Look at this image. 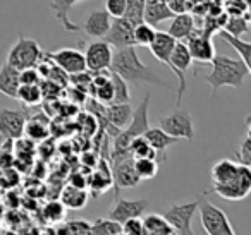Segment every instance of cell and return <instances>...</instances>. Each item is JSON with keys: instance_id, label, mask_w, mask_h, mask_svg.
I'll use <instances>...</instances> for the list:
<instances>
[{"instance_id": "cell-10", "label": "cell", "mask_w": 251, "mask_h": 235, "mask_svg": "<svg viewBox=\"0 0 251 235\" xmlns=\"http://www.w3.org/2000/svg\"><path fill=\"white\" fill-rule=\"evenodd\" d=\"M189 53H191L193 62L210 64V60L215 55V47L212 42V35L203 31L201 28H195L193 33L184 40Z\"/></svg>"}, {"instance_id": "cell-24", "label": "cell", "mask_w": 251, "mask_h": 235, "mask_svg": "<svg viewBox=\"0 0 251 235\" xmlns=\"http://www.w3.org/2000/svg\"><path fill=\"white\" fill-rule=\"evenodd\" d=\"M19 69L9 66L7 62L0 67V93L4 96L14 98L18 94V88H19Z\"/></svg>"}, {"instance_id": "cell-45", "label": "cell", "mask_w": 251, "mask_h": 235, "mask_svg": "<svg viewBox=\"0 0 251 235\" xmlns=\"http://www.w3.org/2000/svg\"><path fill=\"white\" fill-rule=\"evenodd\" d=\"M165 2H167V0H165Z\"/></svg>"}, {"instance_id": "cell-18", "label": "cell", "mask_w": 251, "mask_h": 235, "mask_svg": "<svg viewBox=\"0 0 251 235\" xmlns=\"http://www.w3.org/2000/svg\"><path fill=\"white\" fill-rule=\"evenodd\" d=\"M176 42H177V40L172 38L167 31H157L155 33L153 42L148 45V48H150L151 55H153L158 62L169 66V57H171V52H172V48H174Z\"/></svg>"}, {"instance_id": "cell-5", "label": "cell", "mask_w": 251, "mask_h": 235, "mask_svg": "<svg viewBox=\"0 0 251 235\" xmlns=\"http://www.w3.org/2000/svg\"><path fill=\"white\" fill-rule=\"evenodd\" d=\"M40 60H43V52L40 48L38 42L33 38H26L21 36L14 45L11 47L7 53L5 62L9 66L16 67V69H29V67H36Z\"/></svg>"}, {"instance_id": "cell-16", "label": "cell", "mask_w": 251, "mask_h": 235, "mask_svg": "<svg viewBox=\"0 0 251 235\" xmlns=\"http://www.w3.org/2000/svg\"><path fill=\"white\" fill-rule=\"evenodd\" d=\"M103 114L107 125L121 131L131 122L133 107H131V101H127V103H107L103 107Z\"/></svg>"}, {"instance_id": "cell-13", "label": "cell", "mask_w": 251, "mask_h": 235, "mask_svg": "<svg viewBox=\"0 0 251 235\" xmlns=\"http://www.w3.org/2000/svg\"><path fill=\"white\" fill-rule=\"evenodd\" d=\"M112 55H114V48L108 45L105 40H98V42H91L86 47L84 52V62H86V69L90 72H101V70H108L112 62Z\"/></svg>"}, {"instance_id": "cell-29", "label": "cell", "mask_w": 251, "mask_h": 235, "mask_svg": "<svg viewBox=\"0 0 251 235\" xmlns=\"http://www.w3.org/2000/svg\"><path fill=\"white\" fill-rule=\"evenodd\" d=\"M90 235H122V227L112 218H98L90 223Z\"/></svg>"}, {"instance_id": "cell-43", "label": "cell", "mask_w": 251, "mask_h": 235, "mask_svg": "<svg viewBox=\"0 0 251 235\" xmlns=\"http://www.w3.org/2000/svg\"><path fill=\"white\" fill-rule=\"evenodd\" d=\"M71 186H76V187H83V189H86L88 187V179L84 175H81V173H73L71 175Z\"/></svg>"}, {"instance_id": "cell-14", "label": "cell", "mask_w": 251, "mask_h": 235, "mask_svg": "<svg viewBox=\"0 0 251 235\" xmlns=\"http://www.w3.org/2000/svg\"><path fill=\"white\" fill-rule=\"evenodd\" d=\"M148 204H150L148 199H126V197H121L117 194L115 203L112 204L110 211H108V218L122 223V221L129 220V218L145 214V211L148 210Z\"/></svg>"}, {"instance_id": "cell-31", "label": "cell", "mask_w": 251, "mask_h": 235, "mask_svg": "<svg viewBox=\"0 0 251 235\" xmlns=\"http://www.w3.org/2000/svg\"><path fill=\"white\" fill-rule=\"evenodd\" d=\"M127 151L133 158H157V153L150 146V142L145 139V136H136L131 139Z\"/></svg>"}, {"instance_id": "cell-44", "label": "cell", "mask_w": 251, "mask_h": 235, "mask_svg": "<svg viewBox=\"0 0 251 235\" xmlns=\"http://www.w3.org/2000/svg\"><path fill=\"white\" fill-rule=\"evenodd\" d=\"M2 142H4V138H2V136H0V146H2Z\"/></svg>"}, {"instance_id": "cell-3", "label": "cell", "mask_w": 251, "mask_h": 235, "mask_svg": "<svg viewBox=\"0 0 251 235\" xmlns=\"http://www.w3.org/2000/svg\"><path fill=\"white\" fill-rule=\"evenodd\" d=\"M150 96H151L150 93L145 94L140 107H138L136 110H133L131 122L114 136V148H112V151H127V146H129L131 139L136 138V136H143L145 131L150 127V122H148Z\"/></svg>"}, {"instance_id": "cell-12", "label": "cell", "mask_w": 251, "mask_h": 235, "mask_svg": "<svg viewBox=\"0 0 251 235\" xmlns=\"http://www.w3.org/2000/svg\"><path fill=\"white\" fill-rule=\"evenodd\" d=\"M134 24L131 21L121 16V18H112L110 28H108L107 35L101 40L108 43L112 48H126V47H136L134 45Z\"/></svg>"}, {"instance_id": "cell-28", "label": "cell", "mask_w": 251, "mask_h": 235, "mask_svg": "<svg viewBox=\"0 0 251 235\" xmlns=\"http://www.w3.org/2000/svg\"><path fill=\"white\" fill-rule=\"evenodd\" d=\"M110 74V81H112V101L110 103H127L131 101V93H129V84L126 83L119 74L112 72Z\"/></svg>"}, {"instance_id": "cell-23", "label": "cell", "mask_w": 251, "mask_h": 235, "mask_svg": "<svg viewBox=\"0 0 251 235\" xmlns=\"http://www.w3.org/2000/svg\"><path fill=\"white\" fill-rule=\"evenodd\" d=\"M50 134L49 131V120L43 114L38 115H29L28 120L25 124V132L23 136L29 139V141H43Z\"/></svg>"}, {"instance_id": "cell-39", "label": "cell", "mask_w": 251, "mask_h": 235, "mask_svg": "<svg viewBox=\"0 0 251 235\" xmlns=\"http://www.w3.org/2000/svg\"><path fill=\"white\" fill-rule=\"evenodd\" d=\"M121 227H122V234H126V235H145L141 216L129 218V220L122 221Z\"/></svg>"}, {"instance_id": "cell-17", "label": "cell", "mask_w": 251, "mask_h": 235, "mask_svg": "<svg viewBox=\"0 0 251 235\" xmlns=\"http://www.w3.org/2000/svg\"><path fill=\"white\" fill-rule=\"evenodd\" d=\"M143 136H145V139L150 142L151 148L155 149V153H157V156H158V162H165V160H167V156H165L167 149L179 141V139L169 136L165 131H162L160 127H148Z\"/></svg>"}, {"instance_id": "cell-20", "label": "cell", "mask_w": 251, "mask_h": 235, "mask_svg": "<svg viewBox=\"0 0 251 235\" xmlns=\"http://www.w3.org/2000/svg\"><path fill=\"white\" fill-rule=\"evenodd\" d=\"M79 2H83V0H50V9L53 11L55 19L64 26L66 31H71V33L81 31L79 24H76V23H73L69 19L71 9H73L76 4H79Z\"/></svg>"}, {"instance_id": "cell-42", "label": "cell", "mask_w": 251, "mask_h": 235, "mask_svg": "<svg viewBox=\"0 0 251 235\" xmlns=\"http://www.w3.org/2000/svg\"><path fill=\"white\" fill-rule=\"evenodd\" d=\"M167 5L172 11V14H181V12L188 11V4H186V0H167Z\"/></svg>"}, {"instance_id": "cell-4", "label": "cell", "mask_w": 251, "mask_h": 235, "mask_svg": "<svg viewBox=\"0 0 251 235\" xmlns=\"http://www.w3.org/2000/svg\"><path fill=\"white\" fill-rule=\"evenodd\" d=\"M198 208L196 211L200 213V220H201V227L206 234L210 235H234L232 225H230L227 214L224 213V210H220L219 206L212 204L205 197H200Z\"/></svg>"}, {"instance_id": "cell-27", "label": "cell", "mask_w": 251, "mask_h": 235, "mask_svg": "<svg viewBox=\"0 0 251 235\" xmlns=\"http://www.w3.org/2000/svg\"><path fill=\"white\" fill-rule=\"evenodd\" d=\"M16 100H19L26 107H36L42 103L43 91L40 84H19Z\"/></svg>"}, {"instance_id": "cell-22", "label": "cell", "mask_w": 251, "mask_h": 235, "mask_svg": "<svg viewBox=\"0 0 251 235\" xmlns=\"http://www.w3.org/2000/svg\"><path fill=\"white\" fill-rule=\"evenodd\" d=\"M60 203L66 206V210H83L88 203V190L69 184V186H66L60 190Z\"/></svg>"}, {"instance_id": "cell-8", "label": "cell", "mask_w": 251, "mask_h": 235, "mask_svg": "<svg viewBox=\"0 0 251 235\" xmlns=\"http://www.w3.org/2000/svg\"><path fill=\"white\" fill-rule=\"evenodd\" d=\"M196 208H198V201H191V203L184 204H171L162 214L169 221V225L174 228V234L191 235V220L196 213Z\"/></svg>"}, {"instance_id": "cell-40", "label": "cell", "mask_w": 251, "mask_h": 235, "mask_svg": "<svg viewBox=\"0 0 251 235\" xmlns=\"http://www.w3.org/2000/svg\"><path fill=\"white\" fill-rule=\"evenodd\" d=\"M105 11L110 18H121L126 11V0H105Z\"/></svg>"}, {"instance_id": "cell-34", "label": "cell", "mask_w": 251, "mask_h": 235, "mask_svg": "<svg viewBox=\"0 0 251 235\" xmlns=\"http://www.w3.org/2000/svg\"><path fill=\"white\" fill-rule=\"evenodd\" d=\"M155 26L148 24V23L141 21L138 24H134V31H133V36H134V45L136 47H148L155 38Z\"/></svg>"}, {"instance_id": "cell-9", "label": "cell", "mask_w": 251, "mask_h": 235, "mask_svg": "<svg viewBox=\"0 0 251 235\" xmlns=\"http://www.w3.org/2000/svg\"><path fill=\"white\" fill-rule=\"evenodd\" d=\"M29 110H26V108H21V110L2 108L0 110V136L4 139H11V141L23 138L25 124L29 115H31Z\"/></svg>"}, {"instance_id": "cell-21", "label": "cell", "mask_w": 251, "mask_h": 235, "mask_svg": "<svg viewBox=\"0 0 251 235\" xmlns=\"http://www.w3.org/2000/svg\"><path fill=\"white\" fill-rule=\"evenodd\" d=\"M195 28V18L191 14H188V12H181V14H174L171 18L167 33L177 42H184Z\"/></svg>"}, {"instance_id": "cell-25", "label": "cell", "mask_w": 251, "mask_h": 235, "mask_svg": "<svg viewBox=\"0 0 251 235\" xmlns=\"http://www.w3.org/2000/svg\"><path fill=\"white\" fill-rule=\"evenodd\" d=\"M145 235H174V228L160 213H148L141 218Z\"/></svg>"}, {"instance_id": "cell-36", "label": "cell", "mask_w": 251, "mask_h": 235, "mask_svg": "<svg viewBox=\"0 0 251 235\" xmlns=\"http://www.w3.org/2000/svg\"><path fill=\"white\" fill-rule=\"evenodd\" d=\"M145 16V0H126V11L124 18L131 21L133 24L143 21Z\"/></svg>"}, {"instance_id": "cell-15", "label": "cell", "mask_w": 251, "mask_h": 235, "mask_svg": "<svg viewBox=\"0 0 251 235\" xmlns=\"http://www.w3.org/2000/svg\"><path fill=\"white\" fill-rule=\"evenodd\" d=\"M110 14L107 11H101V9H97V11H91L88 14L86 21L79 26V29L84 33L86 36L95 40H101L105 35H107L108 28H110Z\"/></svg>"}, {"instance_id": "cell-7", "label": "cell", "mask_w": 251, "mask_h": 235, "mask_svg": "<svg viewBox=\"0 0 251 235\" xmlns=\"http://www.w3.org/2000/svg\"><path fill=\"white\" fill-rule=\"evenodd\" d=\"M251 190V172L250 166L239 165L236 177L229 182L213 184V192L227 201H241L250 194Z\"/></svg>"}, {"instance_id": "cell-2", "label": "cell", "mask_w": 251, "mask_h": 235, "mask_svg": "<svg viewBox=\"0 0 251 235\" xmlns=\"http://www.w3.org/2000/svg\"><path fill=\"white\" fill-rule=\"evenodd\" d=\"M210 64H212V69L205 76V81L212 88L213 94L224 86L241 88L251 74L250 66L241 59H232V57L220 55V53H215Z\"/></svg>"}, {"instance_id": "cell-19", "label": "cell", "mask_w": 251, "mask_h": 235, "mask_svg": "<svg viewBox=\"0 0 251 235\" xmlns=\"http://www.w3.org/2000/svg\"><path fill=\"white\" fill-rule=\"evenodd\" d=\"M172 16L174 14L169 9L165 0H145V23H148L151 26H158L160 23L169 21Z\"/></svg>"}, {"instance_id": "cell-30", "label": "cell", "mask_w": 251, "mask_h": 235, "mask_svg": "<svg viewBox=\"0 0 251 235\" xmlns=\"http://www.w3.org/2000/svg\"><path fill=\"white\" fill-rule=\"evenodd\" d=\"M133 165H134V172L140 177V180H151L158 173L157 158H134Z\"/></svg>"}, {"instance_id": "cell-33", "label": "cell", "mask_w": 251, "mask_h": 235, "mask_svg": "<svg viewBox=\"0 0 251 235\" xmlns=\"http://www.w3.org/2000/svg\"><path fill=\"white\" fill-rule=\"evenodd\" d=\"M222 29L234 36L244 35V33L250 31V16H248L246 12L241 16H230V18H227V21Z\"/></svg>"}, {"instance_id": "cell-1", "label": "cell", "mask_w": 251, "mask_h": 235, "mask_svg": "<svg viewBox=\"0 0 251 235\" xmlns=\"http://www.w3.org/2000/svg\"><path fill=\"white\" fill-rule=\"evenodd\" d=\"M108 70L119 74L127 84H155V86L171 88V84L165 79H162L151 67L141 62L140 55L136 52V47H126L117 48L112 55V62Z\"/></svg>"}, {"instance_id": "cell-6", "label": "cell", "mask_w": 251, "mask_h": 235, "mask_svg": "<svg viewBox=\"0 0 251 235\" xmlns=\"http://www.w3.org/2000/svg\"><path fill=\"white\" fill-rule=\"evenodd\" d=\"M158 127L165 131L169 136L176 139H186V141H195V122L188 110L176 108L172 114L165 115L158 120Z\"/></svg>"}, {"instance_id": "cell-11", "label": "cell", "mask_w": 251, "mask_h": 235, "mask_svg": "<svg viewBox=\"0 0 251 235\" xmlns=\"http://www.w3.org/2000/svg\"><path fill=\"white\" fill-rule=\"evenodd\" d=\"M47 59L50 62L55 64L59 69H62L67 76L71 74H77L86 70V62H84V53L77 48H71V47H66V48H59L55 52H49L45 53Z\"/></svg>"}, {"instance_id": "cell-38", "label": "cell", "mask_w": 251, "mask_h": 235, "mask_svg": "<svg viewBox=\"0 0 251 235\" xmlns=\"http://www.w3.org/2000/svg\"><path fill=\"white\" fill-rule=\"evenodd\" d=\"M237 160H239L241 165L244 166H251V134L248 131V134L244 136L243 142L239 146V151H236Z\"/></svg>"}, {"instance_id": "cell-37", "label": "cell", "mask_w": 251, "mask_h": 235, "mask_svg": "<svg viewBox=\"0 0 251 235\" xmlns=\"http://www.w3.org/2000/svg\"><path fill=\"white\" fill-rule=\"evenodd\" d=\"M66 206H64L60 201H49L43 208V216L47 218V221L50 223H59L66 218Z\"/></svg>"}, {"instance_id": "cell-35", "label": "cell", "mask_w": 251, "mask_h": 235, "mask_svg": "<svg viewBox=\"0 0 251 235\" xmlns=\"http://www.w3.org/2000/svg\"><path fill=\"white\" fill-rule=\"evenodd\" d=\"M53 232L57 234H74V235H88L90 234V223L86 220H73V221H59Z\"/></svg>"}, {"instance_id": "cell-26", "label": "cell", "mask_w": 251, "mask_h": 235, "mask_svg": "<svg viewBox=\"0 0 251 235\" xmlns=\"http://www.w3.org/2000/svg\"><path fill=\"white\" fill-rule=\"evenodd\" d=\"M239 165L229 158H222V160H219V162H215L212 170H210L213 184H224V182H229L230 179H234L237 170H239Z\"/></svg>"}, {"instance_id": "cell-41", "label": "cell", "mask_w": 251, "mask_h": 235, "mask_svg": "<svg viewBox=\"0 0 251 235\" xmlns=\"http://www.w3.org/2000/svg\"><path fill=\"white\" fill-rule=\"evenodd\" d=\"M40 79H42V76H40L36 67L19 70V83L21 84H38Z\"/></svg>"}, {"instance_id": "cell-32", "label": "cell", "mask_w": 251, "mask_h": 235, "mask_svg": "<svg viewBox=\"0 0 251 235\" xmlns=\"http://www.w3.org/2000/svg\"><path fill=\"white\" fill-rule=\"evenodd\" d=\"M219 33H220V36H222V38L226 40V42L229 43L234 50H236L237 55H239V59L243 60L244 64L250 66V53H251L250 42H244V40H241V36H234V35H230V33L224 31V29H220Z\"/></svg>"}]
</instances>
